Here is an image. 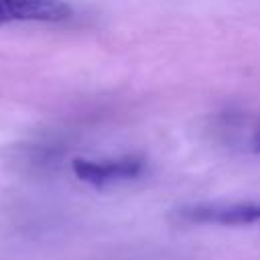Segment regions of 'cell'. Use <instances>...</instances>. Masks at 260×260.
Returning <instances> with one entry per match:
<instances>
[{"mask_svg": "<svg viewBox=\"0 0 260 260\" xmlns=\"http://www.w3.org/2000/svg\"><path fill=\"white\" fill-rule=\"evenodd\" d=\"M73 14L63 0H0V26L10 22H61Z\"/></svg>", "mask_w": 260, "mask_h": 260, "instance_id": "3957f363", "label": "cell"}, {"mask_svg": "<svg viewBox=\"0 0 260 260\" xmlns=\"http://www.w3.org/2000/svg\"><path fill=\"white\" fill-rule=\"evenodd\" d=\"M71 167L79 181L104 189L138 179L146 169V158L142 154H124L118 158H102V160L75 158Z\"/></svg>", "mask_w": 260, "mask_h": 260, "instance_id": "7a4b0ae2", "label": "cell"}, {"mask_svg": "<svg viewBox=\"0 0 260 260\" xmlns=\"http://www.w3.org/2000/svg\"><path fill=\"white\" fill-rule=\"evenodd\" d=\"M252 150L260 154V124H258V128L254 130V136H252Z\"/></svg>", "mask_w": 260, "mask_h": 260, "instance_id": "277c9868", "label": "cell"}, {"mask_svg": "<svg viewBox=\"0 0 260 260\" xmlns=\"http://www.w3.org/2000/svg\"><path fill=\"white\" fill-rule=\"evenodd\" d=\"M171 217L187 225H254L260 223V201H201L177 207Z\"/></svg>", "mask_w": 260, "mask_h": 260, "instance_id": "6da1fadb", "label": "cell"}]
</instances>
